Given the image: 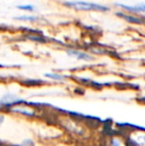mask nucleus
<instances>
[{"label": "nucleus", "instance_id": "obj_8", "mask_svg": "<svg viewBox=\"0 0 145 146\" xmlns=\"http://www.w3.org/2000/svg\"><path fill=\"white\" fill-rule=\"evenodd\" d=\"M27 38L29 40H34L36 42H41V43H45L46 42V39L43 38V37H39V36H31V35H28Z\"/></svg>", "mask_w": 145, "mask_h": 146}, {"label": "nucleus", "instance_id": "obj_7", "mask_svg": "<svg viewBox=\"0 0 145 146\" xmlns=\"http://www.w3.org/2000/svg\"><path fill=\"white\" fill-rule=\"evenodd\" d=\"M17 9L24 10V11H28V12H32L35 10V6L31 5V4H27V5H17Z\"/></svg>", "mask_w": 145, "mask_h": 146}, {"label": "nucleus", "instance_id": "obj_1", "mask_svg": "<svg viewBox=\"0 0 145 146\" xmlns=\"http://www.w3.org/2000/svg\"><path fill=\"white\" fill-rule=\"evenodd\" d=\"M64 5L69 8H73V9L75 10H81V11H109V7H107V6L87 1H66L64 3Z\"/></svg>", "mask_w": 145, "mask_h": 146}, {"label": "nucleus", "instance_id": "obj_4", "mask_svg": "<svg viewBox=\"0 0 145 146\" xmlns=\"http://www.w3.org/2000/svg\"><path fill=\"white\" fill-rule=\"evenodd\" d=\"M67 54L69 56H72L77 58V60H83V61H91L93 58L89 54L81 51L75 50V49H67Z\"/></svg>", "mask_w": 145, "mask_h": 146}, {"label": "nucleus", "instance_id": "obj_6", "mask_svg": "<svg viewBox=\"0 0 145 146\" xmlns=\"http://www.w3.org/2000/svg\"><path fill=\"white\" fill-rule=\"evenodd\" d=\"M47 78L49 79H52V80H55V81H61V80H64L65 79V76L63 75H59L57 73H50V74H46Z\"/></svg>", "mask_w": 145, "mask_h": 146}, {"label": "nucleus", "instance_id": "obj_2", "mask_svg": "<svg viewBox=\"0 0 145 146\" xmlns=\"http://www.w3.org/2000/svg\"><path fill=\"white\" fill-rule=\"evenodd\" d=\"M116 16L122 18L126 22L134 25H145V15H138V14L128 13V12H116Z\"/></svg>", "mask_w": 145, "mask_h": 146}, {"label": "nucleus", "instance_id": "obj_3", "mask_svg": "<svg viewBox=\"0 0 145 146\" xmlns=\"http://www.w3.org/2000/svg\"><path fill=\"white\" fill-rule=\"evenodd\" d=\"M115 6L121 8L125 12L128 13H133V14H141L145 13V3H140L137 5H126V4L121 3H116Z\"/></svg>", "mask_w": 145, "mask_h": 146}, {"label": "nucleus", "instance_id": "obj_5", "mask_svg": "<svg viewBox=\"0 0 145 146\" xmlns=\"http://www.w3.org/2000/svg\"><path fill=\"white\" fill-rule=\"evenodd\" d=\"M16 20H20V21H25V22H36L39 20V17L32 15H23V16H18L15 17Z\"/></svg>", "mask_w": 145, "mask_h": 146}, {"label": "nucleus", "instance_id": "obj_9", "mask_svg": "<svg viewBox=\"0 0 145 146\" xmlns=\"http://www.w3.org/2000/svg\"><path fill=\"white\" fill-rule=\"evenodd\" d=\"M4 120V115L3 114H0V125H1V123L3 122Z\"/></svg>", "mask_w": 145, "mask_h": 146}]
</instances>
